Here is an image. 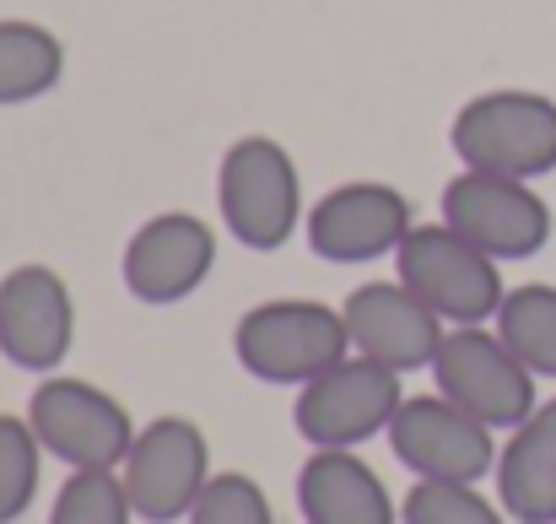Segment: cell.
Wrapping results in <instances>:
<instances>
[{
    "instance_id": "obj_22",
    "label": "cell",
    "mask_w": 556,
    "mask_h": 524,
    "mask_svg": "<svg viewBox=\"0 0 556 524\" xmlns=\"http://www.w3.org/2000/svg\"><path fill=\"white\" fill-rule=\"evenodd\" d=\"M189 524H276V514H270V498L260 492L254 476L227 471V476L205 482V492L189 509Z\"/></svg>"
},
{
    "instance_id": "obj_3",
    "label": "cell",
    "mask_w": 556,
    "mask_h": 524,
    "mask_svg": "<svg viewBox=\"0 0 556 524\" xmlns=\"http://www.w3.org/2000/svg\"><path fill=\"white\" fill-rule=\"evenodd\" d=\"M238 362L265 378V384H314L336 362L352 357V330L341 309L308 303V298H281L260 303L238 320L232 330Z\"/></svg>"
},
{
    "instance_id": "obj_19",
    "label": "cell",
    "mask_w": 556,
    "mask_h": 524,
    "mask_svg": "<svg viewBox=\"0 0 556 524\" xmlns=\"http://www.w3.org/2000/svg\"><path fill=\"white\" fill-rule=\"evenodd\" d=\"M136 503L125 492V476L114 471H71V482L54 498L49 524H130Z\"/></svg>"
},
{
    "instance_id": "obj_15",
    "label": "cell",
    "mask_w": 556,
    "mask_h": 524,
    "mask_svg": "<svg viewBox=\"0 0 556 524\" xmlns=\"http://www.w3.org/2000/svg\"><path fill=\"white\" fill-rule=\"evenodd\" d=\"M298 509L308 524H394V498L352 449H314L298 471Z\"/></svg>"
},
{
    "instance_id": "obj_6",
    "label": "cell",
    "mask_w": 556,
    "mask_h": 524,
    "mask_svg": "<svg viewBox=\"0 0 556 524\" xmlns=\"http://www.w3.org/2000/svg\"><path fill=\"white\" fill-rule=\"evenodd\" d=\"M27 422H33L38 444L54 460H65L71 471H114V465H125V454L136 444L130 411L87 378H43L33 389Z\"/></svg>"
},
{
    "instance_id": "obj_10",
    "label": "cell",
    "mask_w": 556,
    "mask_h": 524,
    "mask_svg": "<svg viewBox=\"0 0 556 524\" xmlns=\"http://www.w3.org/2000/svg\"><path fill=\"white\" fill-rule=\"evenodd\" d=\"M205 482H211V449L189 416H157L136 433L125 454V492L147 524L185 520Z\"/></svg>"
},
{
    "instance_id": "obj_1",
    "label": "cell",
    "mask_w": 556,
    "mask_h": 524,
    "mask_svg": "<svg viewBox=\"0 0 556 524\" xmlns=\"http://www.w3.org/2000/svg\"><path fill=\"white\" fill-rule=\"evenodd\" d=\"M448 147L465 169L503 178H546L556 174V98L497 87L470 98L454 114Z\"/></svg>"
},
{
    "instance_id": "obj_20",
    "label": "cell",
    "mask_w": 556,
    "mask_h": 524,
    "mask_svg": "<svg viewBox=\"0 0 556 524\" xmlns=\"http://www.w3.org/2000/svg\"><path fill=\"white\" fill-rule=\"evenodd\" d=\"M38 433L22 416H0V524H16L38 492Z\"/></svg>"
},
{
    "instance_id": "obj_5",
    "label": "cell",
    "mask_w": 556,
    "mask_h": 524,
    "mask_svg": "<svg viewBox=\"0 0 556 524\" xmlns=\"http://www.w3.org/2000/svg\"><path fill=\"white\" fill-rule=\"evenodd\" d=\"M438 395H448L459 411H470L486 427H525L535 416V373L514 357V347L497 330L459 325L443 336L432 357Z\"/></svg>"
},
{
    "instance_id": "obj_11",
    "label": "cell",
    "mask_w": 556,
    "mask_h": 524,
    "mask_svg": "<svg viewBox=\"0 0 556 524\" xmlns=\"http://www.w3.org/2000/svg\"><path fill=\"white\" fill-rule=\"evenodd\" d=\"M303 227H308V244H314L319 260L363 265L378 254H394L416 222H410V200L394 184L357 178V184H341L325 200H314Z\"/></svg>"
},
{
    "instance_id": "obj_9",
    "label": "cell",
    "mask_w": 556,
    "mask_h": 524,
    "mask_svg": "<svg viewBox=\"0 0 556 524\" xmlns=\"http://www.w3.org/2000/svg\"><path fill=\"white\" fill-rule=\"evenodd\" d=\"M400 373L372 362V357H346L330 373H319L314 384H303L298 395V433L314 449H357L372 433H389L394 411H400Z\"/></svg>"
},
{
    "instance_id": "obj_16",
    "label": "cell",
    "mask_w": 556,
    "mask_h": 524,
    "mask_svg": "<svg viewBox=\"0 0 556 524\" xmlns=\"http://www.w3.org/2000/svg\"><path fill=\"white\" fill-rule=\"evenodd\" d=\"M497 498L519 524H556V395L497 454Z\"/></svg>"
},
{
    "instance_id": "obj_21",
    "label": "cell",
    "mask_w": 556,
    "mask_h": 524,
    "mask_svg": "<svg viewBox=\"0 0 556 524\" xmlns=\"http://www.w3.org/2000/svg\"><path fill=\"white\" fill-rule=\"evenodd\" d=\"M503 514L465 482H416L400 503V524H503Z\"/></svg>"
},
{
    "instance_id": "obj_14",
    "label": "cell",
    "mask_w": 556,
    "mask_h": 524,
    "mask_svg": "<svg viewBox=\"0 0 556 524\" xmlns=\"http://www.w3.org/2000/svg\"><path fill=\"white\" fill-rule=\"evenodd\" d=\"M346 330L357 357H372L394 373L410 367H432V357L443 347V320L405 287V282H363L346 298Z\"/></svg>"
},
{
    "instance_id": "obj_13",
    "label": "cell",
    "mask_w": 556,
    "mask_h": 524,
    "mask_svg": "<svg viewBox=\"0 0 556 524\" xmlns=\"http://www.w3.org/2000/svg\"><path fill=\"white\" fill-rule=\"evenodd\" d=\"M216 265V233L211 222L189 216V211H163L152 222H141V233L125 244V287L130 298L163 309L189 298Z\"/></svg>"
},
{
    "instance_id": "obj_4",
    "label": "cell",
    "mask_w": 556,
    "mask_h": 524,
    "mask_svg": "<svg viewBox=\"0 0 556 524\" xmlns=\"http://www.w3.org/2000/svg\"><path fill=\"white\" fill-rule=\"evenodd\" d=\"M216 205L243 249H281L303 227V178L292 152L270 136L232 141L216 174Z\"/></svg>"
},
{
    "instance_id": "obj_8",
    "label": "cell",
    "mask_w": 556,
    "mask_h": 524,
    "mask_svg": "<svg viewBox=\"0 0 556 524\" xmlns=\"http://www.w3.org/2000/svg\"><path fill=\"white\" fill-rule=\"evenodd\" d=\"M389 449L416 482H465L476 487L486 471H497L492 427L459 411L448 395H410L400 400L389 422Z\"/></svg>"
},
{
    "instance_id": "obj_12",
    "label": "cell",
    "mask_w": 556,
    "mask_h": 524,
    "mask_svg": "<svg viewBox=\"0 0 556 524\" xmlns=\"http://www.w3.org/2000/svg\"><path fill=\"white\" fill-rule=\"evenodd\" d=\"M76 341L71 287L49 265H16L0 282V351L27 373H54Z\"/></svg>"
},
{
    "instance_id": "obj_2",
    "label": "cell",
    "mask_w": 556,
    "mask_h": 524,
    "mask_svg": "<svg viewBox=\"0 0 556 524\" xmlns=\"http://www.w3.org/2000/svg\"><path fill=\"white\" fill-rule=\"evenodd\" d=\"M394 271L448 325H486L508 298L497 260L476 249L465 233H454L448 222H416L394 249Z\"/></svg>"
},
{
    "instance_id": "obj_18",
    "label": "cell",
    "mask_w": 556,
    "mask_h": 524,
    "mask_svg": "<svg viewBox=\"0 0 556 524\" xmlns=\"http://www.w3.org/2000/svg\"><path fill=\"white\" fill-rule=\"evenodd\" d=\"M497 336L514 347V357L535 378H556V287L552 282L514 287L503 298V309H497Z\"/></svg>"
},
{
    "instance_id": "obj_17",
    "label": "cell",
    "mask_w": 556,
    "mask_h": 524,
    "mask_svg": "<svg viewBox=\"0 0 556 524\" xmlns=\"http://www.w3.org/2000/svg\"><path fill=\"white\" fill-rule=\"evenodd\" d=\"M65 76V43L43 22H0V109L54 92Z\"/></svg>"
},
{
    "instance_id": "obj_7",
    "label": "cell",
    "mask_w": 556,
    "mask_h": 524,
    "mask_svg": "<svg viewBox=\"0 0 556 524\" xmlns=\"http://www.w3.org/2000/svg\"><path fill=\"white\" fill-rule=\"evenodd\" d=\"M443 222L492 260H530L552 238V205L530 178L476 174V169L443 184Z\"/></svg>"
}]
</instances>
